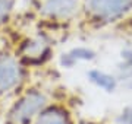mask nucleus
Listing matches in <instances>:
<instances>
[{"instance_id": "obj_1", "label": "nucleus", "mask_w": 132, "mask_h": 124, "mask_svg": "<svg viewBox=\"0 0 132 124\" xmlns=\"http://www.w3.org/2000/svg\"><path fill=\"white\" fill-rule=\"evenodd\" d=\"M82 0H31L27 13L29 25L52 37L76 31Z\"/></svg>"}, {"instance_id": "obj_2", "label": "nucleus", "mask_w": 132, "mask_h": 124, "mask_svg": "<svg viewBox=\"0 0 132 124\" xmlns=\"http://www.w3.org/2000/svg\"><path fill=\"white\" fill-rule=\"evenodd\" d=\"M132 18V0H82L76 31L94 34Z\"/></svg>"}, {"instance_id": "obj_3", "label": "nucleus", "mask_w": 132, "mask_h": 124, "mask_svg": "<svg viewBox=\"0 0 132 124\" xmlns=\"http://www.w3.org/2000/svg\"><path fill=\"white\" fill-rule=\"evenodd\" d=\"M53 37L48 35L41 29H37L32 26V31L27 32L21 37L19 44L16 48H12L18 58L22 60H29V61H38L46 57L52 48Z\"/></svg>"}, {"instance_id": "obj_4", "label": "nucleus", "mask_w": 132, "mask_h": 124, "mask_svg": "<svg viewBox=\"0 0 132 124\" xmlns=\"http://www.w3.org/2000/svg\"><path fill=\"white\" fill-rule=\"evenodd\" d=\"M47 105V96L40 89H29L12 107L7 121L9 124H27Z\"/></svg>"}, {"instance_id": "obj_5", "label": "nucleus", "mask_w": 132, "mask_h": 124, "mask_svg": "<svg viewBox=\"0 0 132 124\" xmlns=\"http://www.w3.org/2000/svg\"><path fill=\"white\" fill-rule=\"evenodd\" d=\"M24 80V64L10 45L0 50V95L13 91Z\"/></svg>"}, {"instance_id": "obj_6", "label": "nucleus", "mask_w": 132, "mask_h": 124, "mask_svg": "<svg viewBox=\"0 0 132 124\" xmlns=\"http://www.w3.org/2000/svg\"><path fill=\"white\" fill-rule=\"evenodd\" d=\"M19 19V0H0V35L6 34Z\"/></svg>"}, {"instance_id": "obj_7", "label": "nucleus", "mask_w": 132, "mask_h": 124, "mask_svg": "<svg viewBox=\"0 0 132 124\" xmlns=\"http://www.w3.org/2000/svg\"><path fill=\"white\" fill-rule=\"evenodd\" d=\"M35 124H69L65 112L59 108H48L41 111V114L37 117Z\"/></svg>"}, {"instance_id": "obj_8", "label": "nucleus", "mask_w": 132, "mask_h": 124, "mask_svg": "<svg viewBox=\"0 0 132 124\" xmlns=\"http://www.w3.org/2000/svg\"><path fill=\"white\" fill-rule=\"evenodd\" d=\"M93 79H94L97 83H98L101 88L104 89H107V91H113L114 86H116V82L112 76H107V75H104V73H98V72H94L93 75Z\"/></svg>"}, {"instance_id": "obj_9", "label": "nucleus", "mask_w": 132, "mask_h": 124, "mask_svg": "<svg viewBox=\"0 0 132 124\" xmlns=\"http://www.w3.org/2000/svg\"><path fill=\"white\" fill-rule=\"evenodd\" d=\"M125 57H126L128 60H129V63L132 64V53H126V54H125Z\"/></svg>"}]
</instances>
